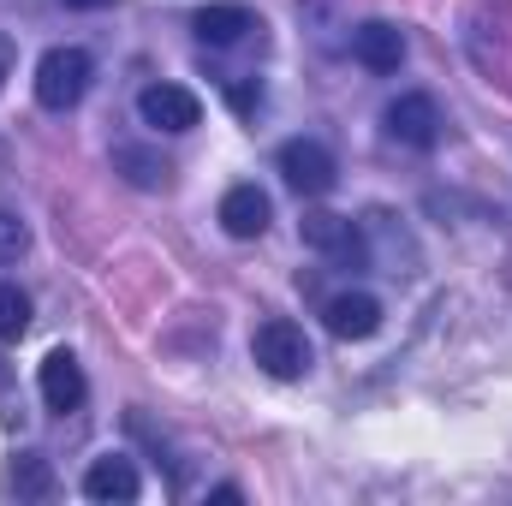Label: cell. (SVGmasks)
I'll use <instances>...</instances> for the list:
<instances>
[{"instance_id":"1","label":"cell","mask_w":512,"mask_h":506,"mask_svg":"<svg viewBox=\"0 0 512 506\" xmlns=\"http://www.w3.org/2000/svg\"><path fill=\"white\" fill-rule=\"evenodd\" d=\"M90 78H96V66H90L84 48H48V54L36 60V102H42L48 114H66V108L84 102Z\"/></svg>"},{"instance_id":"2","label":"cell","mask_w":512,"mask_h":506,"mask_svg":"<svg viewBox=\"0 0 512 506\" xmlns=\"http://www.w3.org/2000/svg\"><path fill=\"white\" fill-rule=\"evenodd\" d=\"M251 358L262 376L274 381H298L310 376V364H316V352H310V340H304V328L298 322H286V316H274V322H262L251 334Z\"/></svg>"},{"instance_id":"3","label":"cell","mask_w":512,"mask_h":506,"mask_svg":"<svg viewBox=\"0 0 512 506\" xmlns=\"http://www.w3.org/2000/svg\"><path fill=\"white\" fill-rule=\"evenodd\" d=\"M274 161H280V179H286L298 197H328V191H334V179H340L334 155H328L316 137H286Z\"/></svg>"},{"instance_id":"4","label":"cell","mask_w":512,"mask_h":506,"mask_svg":"<svg viewBox=\"0 0 512 506\" xmlns=\"http://www.w3.org/2000/svg\"><path fill=\"white\" fill-rule=\"evenodd\" d=\"M137 114H143L149 131H191L203 120V102H197L185 84H149V90L137 96Z\"/></svg>"},{"instance_id":"5","label":"cell","mask_w":512,"mask_h":506,"mask_svg":"<svg viewBox=\"0 0 512 506\" xmlns=\"http://www.w3.org/2000/svg\"><path fill=\"white\" fill-rule=\"evenodd\" d=\"M36 387H42V405H48V411H60V417H66V411H78V405H84V393H90V381H84V364H78L66 346L42 358V370H36Z\"/></svg>"},{"instance_id":"6","label":"cell","mask_w":512,"mask_h":506,"mask_svg":"<svg viewBox=\"0 0 512 506\" xmlns=\"http://www.w3.org/2000/svg\"><path fill=\"white\" fill-rule=\"evenodd\" d=\"M191 30H197V42H209V48H233V42H245L251 30H262V18H256L245 0H215V6H203V12L191 18Z\"/></svg>"},{"instance_id":"7","label":"cell","mask_w":512,"mask_h":506,"mask_svg":"<svg viewBox=\"0 0 512 506\" xmlns=\"http://www.w3.org/2000/svg\"><path fill=\"white\" fill-rule=\"evenodd\" d=\"M387 137L405 143V149H435V137H441V108H435L429 96H399V102L387 108Z\"/></svg>"},{"instance_id":"8","label":"cell","mask_w":512,"mask_h":506,"mask_svg":"<svg viewBox=\"0 0 512 506\" xmlns=\"http://www.w3.org/2000/svg\"><path fill=\"white\" fill-rule=\"evenodd\" d=\"M352 54H358L364 72H399V60H405V30L387 24V18H370V24L352 30Z\"/></svg>"},{"instance_id":"9","label":"cell","mask_w":512,"mask_h":506,"mask_svg":"<svg viewBox=\"0 0 512 506\" xmlns=\"http://www.w3.org/2000/svg\"><path fill=\"white\" fill-rule=\"evenodd\" d=\"M268 221H274V203H268L262 185H233V191L221 197V227H227L233 239H262Z\"/></svg>"},{"instance_id":"10","label":"cell","mask_w":512,"mask_h":506,"mask_svg":"<svg viewBox=\"0 0 512 506\" xmlns=\"http://www.w3.org/2000/svg\"><path fill=\"white\" fill-rule=\"evenodd\" d=\"M322 322H328L334 340H370V334L382 328V304H376L370 292H340V298H328Z\"/></svg>"},{"instance_id":"11","label":"cell","mask_w":512,"mask_h":506,"mask_svg":"<svg viewBox=\"0 0 512 506\" xmlns=\"http://www.w3.org/2000/svg\"><path fill=\"white\" fill-rule=\"evenodd\" d=\"M137 489H143V477H137V465L120 459V453H108V459H96L90 471H84V495L102 506L114 501H137Z\"/></svg>"},{"instance_id":"12","label":"cell","mask_w":512,"mask_h":506,"mask_svg":"<svg viewBox=\"0 0 512 506\" xmlns=\"http://www.w3.org/2000/svg\"><path fill=\"white\" fill-rule=\"evenodd\" d=\"M298 233H304V245L322 256H340V262H352V256H364V245H358V227L346 221V215H304L298 221Z\"/></svg>"},{"instance_id":"13","label":"cell","mask_w":512,"mask_h":506,"mask_svg":"<svg viewBox=\"0 0 512 506\" xmlns=\"http://www.w3.org/2000/svg\"><path fill=\"white\" fill-rule=\"evenodd\" d=\"M6 489H12L18 501H48V495H54V471H48V459H42V453H18V465L6 471Z\"/></svg>"},{"instance_id":"14","label":"cell","mask_w":512,"mask_h":506,"mask_svg":"<svg viewBox=\"0 0 512 506\" xmlns=\"http://www.w3.org/2000/svg\"><path fill=\"white\" fill-rule=\"evenodd\" d=\"M24 328H30V298L0 280V340H24Z\"/></svg>"},{"instance_id":"15","label":"cell","mask_w":512,"mask_h":506,"mask_svg":"<svg viewBox=\"0 0 512 506\" xmlns=\"http://www.w3.org/2000/svg\"><path fill=\"white\" fill-rule=\"evenodd\" d=\"M24 251H30V227L12 209H0V262H18Z\"/></svg>"},{"instance_id":"16","label":"cell","mask_w":512,"mask_h":506,"mask_svg":"<svg viewBox=\"0 0 512 506\" xmlns=\"http://www.w3.org/2000/svg\"><path fill=\"white\" fill-rule=\"evenodd\" d=\"M114 161L131 167V185H161V179H167V161H149V155H137V149H120Z\"/></svg>"},{"instance_id":"17","label":"cell","mask_w":512,"mask_h":506,"mask_svg":"<svg viewBox=\"0 0 512 506\" xmlns=\"http://www.w3.org/2000/svg\"><path fill=\"white\" fill-rule=\"evenodd\" d=\"M66 6H78V12H102L108 0H66Z\"/></svg>"}]
</instances>
